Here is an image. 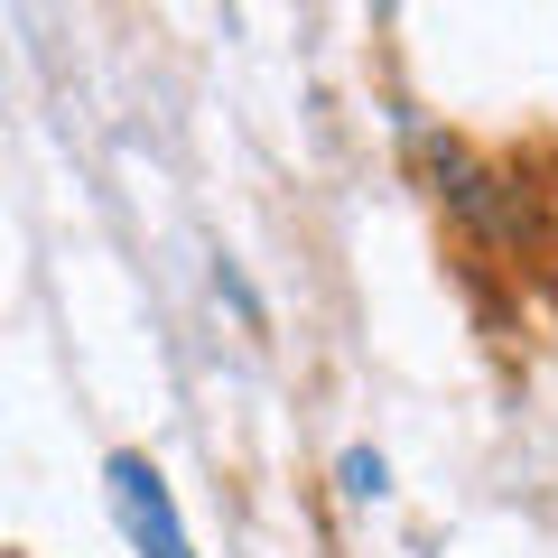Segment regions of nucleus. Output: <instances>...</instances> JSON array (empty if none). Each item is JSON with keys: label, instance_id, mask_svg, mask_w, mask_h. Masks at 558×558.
Here are the masks:
<instances>
[{"label": "nucleus", "instance_id": "nucleus-1", "mask_svg": "<svg viewBox=\"0 0 558 558\" xmlns=\"http://www.w3.org/2000/svg\"><path fill=\"white\" fill-rule=\"evenodd\" d=\"M102 475H112L121 539H131L140 558H196V539H186V521H178V494H168V475L149 457H112Z\"/></svg>", "mask_w": 558, "mask_h": 558}, {"label": "nucleus", "instance_id": "nucleus-2", "mask_svg": "<svg viewBox=\"0 0 558 558\" xmlns=\"http://www.w3.org/2000/svg\"><path fill=\"white\" fill-rule=\"evenodd\" d=\"M336 475H344V494H354V502H381V494H391V465H381L373 447H354V457H344Z\"/></svg>", "mask_w": 558, "mask_h": 558}]
</instances>
